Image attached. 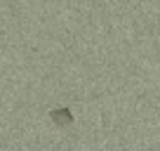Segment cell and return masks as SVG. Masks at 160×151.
<instances>
[{"instance_id": "6da1fadb", "label": "cell", "mask_w": 160, "mask_h": 151, "mask_svg": "<svg viewBox=\"0 0 160 151\" xmlns=\"http://www.w3.org/2000/svg\"><path fill=\"white\" fill-rule=\"evenodd\" d=\"M50 118L57 123V128H68V125H73V121H75L73 111H71V109H66V106L50 111Z\"/></svg>"}]
</instances>
